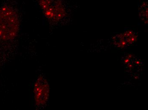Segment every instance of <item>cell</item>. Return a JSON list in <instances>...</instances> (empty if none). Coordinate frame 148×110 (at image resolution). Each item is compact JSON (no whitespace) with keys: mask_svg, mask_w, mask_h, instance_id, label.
I'll return each instance as SVG.
<instances>
[{"mask_svg":"<svg viewBox=\"0 0 148 110\" xmlns=\"http://www.w3.org/2000/svg\"><path fill=\"white\" fill-rule=\"evenodd\" d=\"M20 29V21L17 12L11 7L0 8V39L9 41L15 39Z\"/></svg>","mask_w":148,"mask_h":110,"instance_id":"obj_1","label":"cell"},{"mask_svg":"<svg viewBox=\"0 0 148 110\" xmlns=\"http://www.w3.org/2000/svg\"><path fill=\"white\" fill-rule=\"evenodd\" d=\"M45 17L49 20L58 22L66 15L65 8L60 0H38Z\"/></svg>","mask_w":148,"mask_h":110,"instance_id":"obj_2","label":"cell"},{"mask_svg":"<svg viewBox=\"0 0 148 110\" xmlns=\"http://www.w3.org/2000/svg\"><path fill=\"white\" fill-rule=\"evenodd\" d=\"M33 93L36 106L40 108L45 106L49 99L50 86L45 77L40 76L37 78L34 84Z\"/></svg>","mask_w":148,"mask_h":110,"instance_id":"obj_3","label":"cell"},{"mask_svg":"<svg viewBox=\"0 0 148 110\" xmlns=\"http://www.w3.org/2000/svg\"><path fill=\"white\" fill-rule=\"evenodd\" d=\"M138 36L132 30H127L122 34L115 36L113 39L114 45L117 47L123 48L135 43Z\"/></svg>","mask_w":148,"mask_h":110,"instance_id":"obj_4","label":"cell"},{"mask_svg":"<svg viewBox=\"0 0 148 110\" xmlns=\"http://www.w3.org/2000/svg\"><path fill=\"white\" fill-rule=\"evenodd\" d=\"M0 8H1V7H0Z\"/></svg>","mask_w":148,"mask_h":110,"instance_id":"obj_5","label":"cell"}]
</instances>
